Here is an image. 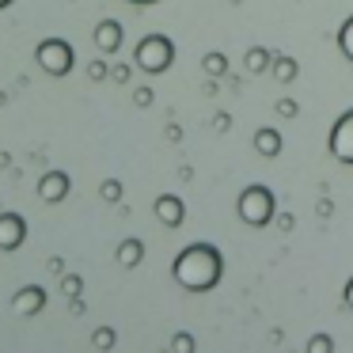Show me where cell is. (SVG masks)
Segmentation results:
<instances>
[{"instance_id": "obj_3", "label": "cell", "mask_w": 353, "mask_h": 353, "mask_svg": "<svg viewBox=\"0 0 353 353\" xmlns=\"http://www.w3.org/2000/svg\"><path fill=\"white\" fill-rule=\"evenodd\" d=\"M342 50H345V54L353 57V19H350V23L342 27Z\"/></svg>"}, {"instance_id": "obj_1", "label": "cell", "mask_w": 353, "mask_h": 353, "mask_svg": "<svg viewBox=\"0 0 353 353\" xmlns=\"http://www.w3.org/2000/svg\"><path fill=\"white\" fill-rule=\"evenodd\" d=\"M175 274H179V281L190 285V289H209V285L216 281V274H221V259H216L209 247H190V251L179 259Z\"/></svg>"}, {"instance_id": "obj_2", "label": "cell", "mask_w": 353, "mask_h": 353, "mask_svg": "<svg viewBox=\"0 0 353 353\" xmlns=\"http://www.w3.org/2000/svg\"><path fill=\"white\" fill-rule=\"evenodd\" d=\"M330 148H334L338 160L353 163V110L342 118V122L334 125V133H330Z\"/></svg>"}, {"instance_id": "obj_5", "label": "cell", "mask_w": 353, "mask_h": 353, "mask_svg": "<svg viewBox=\"0 0 353 353\" xmlns=\"http://www.w3.org/2000/svg\"><path fill=\"white\" fill-rule=\"evenodd\" d=\"M137 4H152V0H137Z\"/></svg>"}, {"instance_id": "obj_4", "label": "cell", "mask_w": 353, "mask_h": 353, "mask_svg": "<svg viewBox=\"0 0 353 353\" xmlns=\"http://www.w3.org/2000/svg\"><path fill=\"white\" fill-rule=\"evenodd\" d=\"M345 300H350V304H353V281H350V289H345Z\"/></svg>"}]
</instances>
